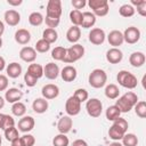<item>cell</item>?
Masks as SVG:
<instances>
[{"label": "cell", "instance_id": "cell-1", "mask_svg": "<svg viewBox=\"0 0 146 146\" xmlns=\"http://www.w3.org/2000/svg\"><path fill=\"white\" fill-rule=\"evenodd\" d=\"M129 128L128 121L123 117H119L115 121H113V124L108 129V136L111 139H113L114 141H119L122 139V137L127 133Z\"/></svg>", "mask_w": 146, "mask_h": 146}, {"label": "cell", "instance_id": "cell-2", "mask_svg": "<svg viewBox=\"0 0 146 146\" xmlns=\"http://www.w3.org/2000/svg\"><path fill=\"white\" fill-rule=\"evenodd\" d=\"M116 99L117 100H116L115 105L117 106V108L120 110L121 113L130 112L135 107V105L138 103V96L132 91H128L123 96H121V97H119Z\"/></svg>", "mask_w": 146, "mask_h": 146}, {"label": "cell", "instance_id": "cell-3", "mask_svg": "<svg viewBox=\"0 0 146 146\" xmlns=\"http://www.w3.org/2000/svg\"><path fill=\"white\" fill-rule=\"evenodd\" d=\"M88 82H89L90 87H92L95 89L103 88L107 82V74L102 68H95L90 72V74L88 76Z\"/></svg>", "mask_w": 146, "mask_h": 146}, {"label": "cell", "instance_id": "cell-4", "mask_svg": "<svg viewBox=\"0 0 146 146\" xmlns=\"http://www.w3.org/2000/svg\"><path fill=\"white\" fill-rule=\"evenodd\" d=\"M116 80L121 87L127 88V89H135L138 84L137 78L131 72L125 71V70L119 71L117 75H116Z\"/></svg>", "mask_w": 146, "mask_h": 146}, {"label": "cell", "instance_id": "cell-5", "mask_svg": "<svg viewBox=\"0 0 146 146\" xmlns=\"http://www.w3.org/2000/svg\"><path fill=\"white\" fill-rule=\"evenodd\" d=\"M83 55H84V47L82 44L74 43L73 46H71L70 48L66 49V55H65V58L63 59V62L66 64L75 63L76 60L82 58Z\"/></svg>", "mask_w": 146, "mask_h": 146}, {"label": "cell", "instance_id": "cell-6", "mask_svg": "<svg viewBox=\"0 0 146 146\" xmlns=\"http://www.w3.org/2000/svg\"><path fill=\"white\" fill-rule=\"evenodd\" d=\"M86 110L91 117H99L103 112V104L98 98H90L86 103Z\"/></svg>", "mask_w": 146, "mask_h": 146}, {"label": "cell", "instance_id": "cell-7", "mask_svg": "<svg viewBox=\"0 0 146 146\" xmlns=\"http://www.w3.org/2000/svg\"><path fill=\"white\" fill-rule=\"evenodd\" d=\"M47 15L46 17L51 18H60L62 15V1L60 0H49L46 8Z\"/></svg>", "mask_w": 146, "mask_h": 146}, {"label": "cell", "instance_id": "cell-8", "mask_svg": "<svg viewBox=\"0 0 146 146\" xmlns=\"http://www.w3.org/2000/svg\"><path fill=\"white\" fill-rule=\"evenodd\" d=\"M80 111H81V103L74 96L68 97L65 103V112L67 113V115L75 116L80 113Z\"/></svg>", "mask_w": 146, "mask_h": 146}, {"label": "cell", "instance_id": "cell-9", "mask_svg": "<svg viewBox=\"0 0 146 146\" xmlns=\"http://www.w3.org/2000/svg\"><path fill=\"white\" fill-rule=\"evenodd\" d=\"M122 34H123V40L129 44H135L140 39V31L136 26H129L128 29L124 30Z\"/></svg>", "mask_w": 146, "mask_h": 146}, {"label": "cell", "instance_id": "cell-10", "mask_svg": "<svg viewBox=\"0 0 146 146\" xmlns=\"http://www.w3.org/2000/svg\"><path fill=\"white\" fill-rule=\"evenodd\" d=\"M89 41L95 44V46H99L102 43H104L105 41V38H106V34H105V31L99 29V27H95V29H91V31L89 32Z\"/></svg>", "mask_w": 146, "mask_h": 146}, {"label": "cell", "instance_id": "cell-11", "mask_svg": "<svg viewBox=\"0 0 146 146\" xmlns=\"http://www.w3.org/2000/svg\"><path fill=\"white\" fill-rule=\"evenodd\" d=\"M41 94H42V98H44L47 100L48 99H55L59 95V88L56 84L48 83V84H46V86L42 87Z\"/></svg>", "mask_w": 146, "mask_h": 146}, {"label": "cell", "instance_id": "cell-12", "mask_svg": "<svg viewBox=\"0 0 146 146\" xmlns=\"http://www.w3.org/2000/svg\"><path fill=\"white\" fill-rule=\"evenodd\" d=\"M19 58L25 63H33L36 59V51L32 47H23L19 50Z\"/></svg>", "mask_w": 146, "mask_h": 146}, {"label": "cell", "instance_id": "cell-13", "mask_svg": "<svg viewBox=\"0 0 146 146\" xmlns=\"http://www.w3.org/2000/svg\"><path fill=\"white\" fill-rule=\"evenodd\" d=\"M35 125V121L32 116L26 115V116H22V119L18 121V130L26 133L29 131H31Z\"/></svg>", "mask_w": 146, "mask_h": 146}, {"label": "cell", "instance_id": "cell-14", "mask_svg": "<svg viewBox=\"0 0 146 146\" xmlns=\"http://www.w3.org/2000/svg\"><path fill=\"white\" fill-rule=\"evenodd\" d=\"M73 127V120L71 119V116L68 115H65V116H62L57 123V130L59 131V133H64L66 135L67 132L71 131Z\"/></svg>", "mask_w": 146, "mask_h": 146}, {"label": "cell", "instance_id": "cell-15", "mask_svg": "<svg viewBox=\"0 0 146 146\" xmlns=\"http://www.w3.org/2000/svg\"><path fill=\"white\" fill-rule=\"evenodd\" d=\"M107 41L111 46H113V48H117L119 46H121L124 40H123V34L121 31L119 30H113L108 33L107 35Z\"/></svg>", "mask_w": 146, "mask_h": 146}, {"label": "cell", "instance_id": "cell-16", "mask_svg": "<svg viewBox=\"0 0 146 146\" xmlns=\"http://www.w3.org/2000/svg\"><path fill=\"white\" fill-rule=\"evenodd\" d=\"M59 73H60L59 67L55 63H48L43 67V75L48 80H55V79H57L58 75H59Z\"/></svg>", "mask_w": 146, "mask_h": 146}, {"label": "cell", "instance_id": "cell-17", "mask_svg": "<svg viewBox=\"0 0 146 146\" xmlns=\"http://www.w3.org/2000/svg\"><path fill=\"white\" fill-rule=\"evenodd\" d=\"M60 76L62 79L65 81V82H73L75 79H76V75H78V72H76V68L72 65H66L63 67V70L60 71Z\"/></svg>", "mask_w": 146, "mask_h": 146}, {"label": "cell", "instance_id": "cell-18", "mask_svg": "<svg viewBox=\"0 0 146 146\" xmlns=\"http://www.w3.org/2000/svg\"><path fill=\"white\" fill-rule=\"evenodd\" d=\"M3 18H5V22H6L9 26H16V25H18V23L21 22V14H19L17 10L9 9V10H7V11L5 13Z\"/></svg>", "mask_w": 146, "mask_h": 146}, {"label": "cell", "instance_id": "cell-19", "mask_svg": "<svg viewBox=\"0 0 146 146\" xmlns=\"http://www.w3.org/2000/svg\"><path fill=\"white\" fill-rule=\"evenodd\" d=\"M123 58V52L119 48H111L106 51V60L111 64H119Z\"/></svg>", "mask_w": 146, "mask_h": 146}, {"label": "cell", "instance_id": "cell-20", "mask_svg": "<svg viewBox=\"0 0 146 146\" xmlns=\"http://www.w3.org/2000/svg\"><path fill=\"white\" fill-rule=\"evenodd\" d=\"M22 97H23V91H21L17 88H9L6 90V94H5V100L11 104L19 102Z\"/></svg>", "mask_w": 146, "mask_h": 146}, {"label": "cell", "instance_id": "cell-21", "mask_svg": "<svg viewBox=\"0 0 146 146\" xmlns=\"http://www.w3.org/2000/svg\"><path fill=\"white\" fill-rule=\"evenodd\" d=\"M146 57L145 54L141 51H135L129 56V63L133 67H141L145 64Z\"/></svg>", "mask_w": 146, "mask_h": 146}, {"label": "cell", "instance_id": "cell-22", "mask_svg": "<svg viewBox=\"0 0 146 146\" xmlns=\"http://www.w3.org/2000/svg\"><path fill=\"white\" fill-rule=\"evenodd\" d=\"M48 107H49L48 100L44 99V98H35L32 103V110L36 114H42V113L47 112Z\"/></svg>", "mask_w": 146, "mask_h": 146}, {"label": "cell", "instance_id": "cell-23", "mask_svg": "<svg viewBox=\"0 0 146 146\" xmlns=\"http://www.w3.org/2000/svg\"><path fill=\"white\" fill-rule=\"evenodd\" d=\"M15 41L19 44H27L31 40V33L26 29H18L15 32Z\"/></svg>", "mask_w": 146, "mask_h": 146}, {"label": "cell", "instance_id": "cell-24", "mask_svg": "<svg viewBox=\"0 0 146 146\" xmlns=\"http://www.w3.org/2000/svg\"><path fill=\"white\" fill-rule=\"evenodd\" d=\"M6 73H7V76H9L10 79H17L22 74L21 64L16 63V62H13V63L8 64L7 67H6Z\"/></svg>", "mask_w": 146, "mask_h": 146}, {"label": "cell", "instance_id": "cell-25", "mask_svg": "<svg viewBox=\"0 0 146 146\" xmlns=\"http://www.w3.org/2000/svg\"><path fill=\"white\" fill-rule=\"evenodd\" d=\"M81 38V30L79 26L72 25L66 32V39L71 43H76Z\"/></svg>", "mask_w": 146, "mask_h": 146}, {"label": "cell", "instance_id": "cell-26", "mask_svg": "<svg viewBox=\"0 0 146 146\" xmlns=\"http://www.w3.org/2000/svg\"><path fill=\"white\" fill-rule=\"evenodd\" d=\"M96 23V16L90 13V11H84L82 13V23L80 26H82L83 29H90L95 25Z\"/></svg>", "mask_w": 146, "mask_h": 146}, {"label": "cell", "instance_id": "cell-27", "mask_svg": "<svg viewBox=\"0 0 146 146\" xmlns=\"http://www.w3.org/2000/svg\"><path fill=\"white\" fill-rule=\"evenodd\" d=\"M119 95H120V89L116 84L110 83L105 87V96L108 99H116L119 98Z\"/></svg>", "mask_w": 146, "mask_h": 146}, {"label": "cell", "instance_id": "cell-28", "mask_svg": "<svg viewBox=\"0 0 146 146\" xmlns=\"http://www.w3.org/2000/svg\"><path fill=\"white\" fill-rule=\"evenodd\" d=\"M27 73L33 75L34 78H36L38 80L43 76V67L40 65V64H35V63H32L29 65L27 67Z\"/></svg>", "mask_w": 146, "mask_h": 146}, {"label": "cell", "instance_id": "cell-29", "mask_svg": "<svg viewBox=\"0 0 146 146\" xmlns=\"http://www.w3.org/2000/svg\"><path fill=\"white\" fill-rule=\"evenodd\" d=\"M105 115H106V119L108 121H112L113 122V121H115L116 119L120 117L121 112H120V110L117 108L116 105H111V106L107 107V110L105 112Z\"/></svg>", "mask_w": 146, "mask_h": 146}, {"label": "cell", "instance_id": "cell-30", "mask_svg": "<svg viewBox=\"0 0 146 146\" xmlns=\"http://www.w3.org/2000/svg\"><path fill=\"white\" fill-rule=\"evenodd\" d=\"M42 39L46 40L47 42H49L50 44L56 42L58 39V33L55 29H46L42 33Z\"/></svg>", "mask_w": 146, "mask_h": 146}, {"label": "cell", "instance_id": "cell-31", "mask_svg": "<svg viewBox=\"0 0 146 146\" xmlns=\"http://www.w3.org/2000/svg\"><path fill=\"white\" fill-rule=\"evenodd\" d=\"M43 21H44V18H43L42 14L38 13V11H33L29 16V23L32 26H40L43 23Z\"/></svg>", "mask_w": 146, "mask_h": 146}, {"label": "cell", "instance_id": "cell-32", "mask_svg": "<svg viewBox=\"0 0 146 146\" xmlns=\"http://www.w3.org/2000/svg\"><path fill=\"white\" fill-rule=\"evenodd\" d=\"M121 140H122L123 146H137L138 145V138L135 133H125Z\"/></svg>", "mask_w": 146, "mask_h": 146}, {"label": "cell", "instance_id": "cell-33", "mask_svg": "<svg viewBox=\"0 0 146 146\" xmlns=\"http://www.w3.org/2000/svg\"><path fill=\"white\" fill-rule=\"evenodd\" d=\"M135 7H132L130 3H124L119 8V13L122 17H131L135 15Z\"/></svg>", "mask_w": 146, "mask_h": 146}, {"label": "cell", "instance_id": "cell-34", "mask_svg": "<svg viewBox=\"0 0 146 146\" xmlns=\"http://www.w3.org/2000/svg\"><path fill=\"white\" fill-rule=\"evenodd\" d=\"M11 113L15 116H24V114L26 113V106L22 102L14 103L11 106Z\"/></svg>", "mask_w": 146, "mask_h": 146}, {"label": "cell", "instance_id": "cell-35", "mask_svg": "<svg viewBox=\"0 0 146 146\" xmlns=\"http://www.w3.org/2000/svg\"><path fill=\"white\" fill-rule=\"evenodd\" d=\"M65 55H66V48L64 47H55L52 50H51V58L55 59V60H62L65 58Z\"/></svg>", "mask_w": 146, "mask_h": 146}, {"label": "cell", "instance_id": "cell-36", "mask_svg": "<svg viewBox=\"0 0 146 146\" xmlns=\"http://www.w3.org/2000/svg\"><path fill=\"white\" fill-rule=\"evenodd\" d=\"M70 21L74 26H80L82 23V13L80 10L73 9L70 13Z\"/></svg>", "mask_w": 146, "mask_h": 146}, {"label": "cell", "instance_id": "cell-37", "mask_svg": "<svg viewBox=\"0 0 146 146\" xmlns=\"http://www.w3.org/2000/svg\"><path fill=\"white\" fill-rule=\"evenodd\" d=\"M70 140L68 137L64 133H58L52 139V146H68Z\"/></svg>", "mask_w": 146, "mask_h": 146}, {"label": "cell", "instance_id": "cell-38", "mask_svg": "<svg viewBox=\"0 0 146 146\" xmlns=\"http://www.w3.org/2000/svg\"><path fill=\"white\" fill-rule=\"evenodd\" d=\"M131 6L137 7V13L140 16H146V0H131Z\"/></svg>", "mask_w": 146, "mask_h": 146}, {"label": "cell", "instance_id": "cell-39", "mask_svg": "<svg viewBox=\"0 0 146 146\" xmlns=\"http://www.w3.org/2000/svg\"><path fill=\"white\" fill-rule=\"evenodd\" d=\"M135 113L137 116H139L140 119H145L146 117V103L144 100L138 102L135 105Z\"/></svg>", "mask_w": 146, "mask_h": 146}, {"label": "cell", "instance_id": "cell-40", "mask_svg": "<svg viewBox=\"0 0 146 146\" xmlns=\"http://www.w3.org/2000/svg\"><path fill=\"white\" fill-rule=\"evenodd\" d=\"M34 49H35V51L41 52V54L47 52V51L50 49V43H49V42H47V41H46V40H43V39H40V40H38V41H36Z\"/></svg>", "mask_w": 146, "mask_h": 146}, {"label": "cell", "instance_id": "cell-41", "mask_svg": "<svg viewBox=\"0 0 146 146\" xmlns=\"http://www.w3.org/2000/svg\"><path fill=\"white\" fill-rule=\"evenodd\" d=\"M107 5H108L107 0H89L88 1V6L92 9V13L103 8V7H105V6H107Z\"/></svg>", "mask_w": 146, "mask_h": 146}, {"label": "cell", "instance_id": "cell-42", "mask_svg": "<svg viewBox=\"0 0 146 146\" xmlns=\"http://www.w3.org/2000/svg\"><path fill=\"white\" fill-rule=\"evenodd\" d=\"M5 131V137H6V139L8 140V141H13V140H15L16 138H18L19 137V135H18V130L15 128V127H11V128H8V129H6V130H3Z\"/></svg>", "mask_w": 146, "mask_h": 146}, {"label": "cell", "instance_id": "cell-43", "mask_svg": "<svg viewBox=\"0 0 146 146\" xmlns=\"http://www.w3.org/2000/svg\"><path fill=\"white\" fill-rule=\"evenodd\" d=\"M73 96H74V97H75L80 103L87 102V100H88V97H89L88 91H87L86 89H83V88H79V89H76V90L74 91Z\"/></svg>", "mask_w": 146, "mask_h": 146}, {"label": "cell", "instance_id": "cell-44", "mask_svg": "<svg viewBox=\"0 0 146 146\" xmlns=\"http://www.w3.org/2000/svg\"><path fill=\"white\" fill-rule=\"evenodd\" d=\"M11 127H15V120L11 115H8V114H5L3 116V121H2V127L1 129L2 130H6L8 128H11Z\"/></svg>", "mask_w": 146, "mask_h": 146}, {"label": "cell", "instance_id": "cell-45", "mask_svg": "<svg viewBox=\"0 0 146 146\" xmlns=\"http://www.w3.org/2000/svg\"><path fill=\"white\" fill-rule=\"evenodd\" d=\"M21 140H22L23 146H34V144H35L34 136H32L30 133H25L24 136H22L21 137Z\"/></svg>", "mask_w": 146, "mask_h": 146}, {"label": "cell", "instance_id": "cell-46", "mask_svg": "<svg viewBox=\"0 0 146 146\" xmlns=\"http://www.w3.org/2000/svg\"><path fill=\"white\" fill-rule=\"evenodd\" d=\"M24 82H25V84H26L27 87H31V88H32V87H34V86L36 84L38 79L26 72V73L24 74Z\"/></svg>", "mask_w": 146, "mask_h": 146}, {"label": "cell", "instance_id": "cell-47", "mask_svg": "<svg viewBox=\"0 0 146 146\" xmlns=\"http://www.w3.org/2000/svg\"><path fill=\"white\" fill-rule=\"evenodd\" d=\"M46 22V25L48 26V29H55L59 25V22H60V18H51V17H46L44 19Z\"/></svg>", "mask_w": 146, "mask_h": 146}, {"label": "cell", "instance_id": "cell-48", "mask_svg": "<svg viewBox=\"0 0 146 146\" xmlns=\"http://www.w3.org/2000/svg\"><path fill=\"white\" fill-rule=\"evenodd\" d=\"M8 78L3 74H0V91H5L8 88Z\"/></svg>", "mask_w": 146, "mask_h": 146}, {"label": "cell", "instance_id": "cell-49", "mask_svg": "<svg viewBox=\"0 0 146 146\" xmlns=\"http://www.w3.org/2000/svg\"><path fill=\"white\" fill-rule=\"evenodd\" d=\"M87 5L86 0H72V6L74 7V9L80 10L82 8H84V6Z\"/></svg>", "mask_w": 146, "mask_h": 146}, {"label": "cell", "instance_id": "cell-50", "mask_svg": "<svg viewBox=\"0 0 146 146\" xmlns=\"http://www.w3.org/2000/svg\"><path fill=\"white\" fill-rule=\"evenodd\" d=\"M71 146H88V143L86 140H83V139H76V140H74L72 143Z\"/></svg>", "mask_w": 146, "mask_h": 146}, {"label": "cell", "instance_id": "cell-51", "mask_svg": "<svg viewBox=\"0 0 146 146\" xmlns=\"http://www.w3.org/2000/svg\"><path fill=\"white\" fill-rule=\"evenodd\" d=\"M7 2H8V5H10V6H19V5H22V0H7Z\"/></svg>", "mask_w": 146, "mask_h": 146}, {"label": "cell", "instance_id": "cell-52", "mask_svg": "<svg viewBox=\"0 0 146 146\" xmlns=\"http://www.w3.org/2000/svg\"><path fill=\"white\" fill-rule=\"evenodd\" d=\"M11 146H23L22 140H21V137H18V138H16L15 140H13V141H11Z\"/></svg>", "mask_w": 146, "mask_h": 146}, {"label": "cell", "instance_id": "cell-53", "mask_svg": "<svg viewBox=\"0 0 146 146\" xmlns=\"http://www.w3.org/2000/svg\"><path fill=\"white\" fill-rule=\"evenodd\" d=\"M6 67V62H5V58L0 56V72H2Z\"/></svg>", "mask_w": 146, "mask_h": 146}, {"label": "cell", "instance_id": "cell-54", "mask_svg": "<svg viewBox=\"0 0 146 146\" xmlns=\"http://www.w3.org/2000/svg\"><path fill=\"white\" fill-rule=\"evenodd\" d=\"M3 32H5V24H3V22L0 21V38L3 34Z\"/></svg>", "mask_w": 146, "mask_h": 146}, {"label": "cell", "instance_id": "cell-55", "mask_svg": "<svg viewBox=\"0 0 146 146\" xmlns=\"http://www.w3.org/2000/svg\"><path fill=\"white\" fill-rule=\"evenodd\" d=\"M5 103H6L5 98H2V97L0 96V110H1V108H3V106H5Z\"/></svg>", "mask_w": 146, "mask_h": 146}, {"label": "cell", "instance_id": "cell-56", "mask_svg": "<svg viewBox=\"0 0 146 146\" xmlns=\"http://www.w3.org/2000/svg\"><path fill=\"white\" fill-rule=\"evenodd\" d=\"M108 146H123L121 143H119V141H113L112 144H110Z\"/></svg>", "mask_w": 146, "mask_h": 146}, {"label": "cell", "instance_id": "cell-57", "mask_svg": "<svg viewBox=\"0 0 146 146\" xmlns=\"http://www.w3.org/2000/svg\"><path fill=\"white\" fill-rule=\"evenodd\" d=\"M3 116H5V114L0 113V129H1V127H2V121H3Z\"/></svg>", "mask_w": 146, "mask_h": 146}, {"label": "cell", "instance_id": "cell-58", "mask_svg": "<svg viewBox=\"0 0 146 146\" xmlns=\"http://www.w3.org/2000/svg\"><path fill=\"white\" fill-rule=\"evenodd\" d=\"M1 47H2V39L0 38V48H1Z\"/></svg>", "mask_w": 146, "mask_h": 146}, {"label": "cell", "instance_id": "cell-59", "mask_svg": "<svg viewBox=\"0 0 146 146\" xmlns=\"http://www.w3.org/2000/svg\"><path fill=\"white\" fill-rule=\"evenodd\" d=\"M1 143H2V137H1V135H0V146H1Z\"/></svg>", "mask_w": 146, "mask_h": 146}]
</instances>
